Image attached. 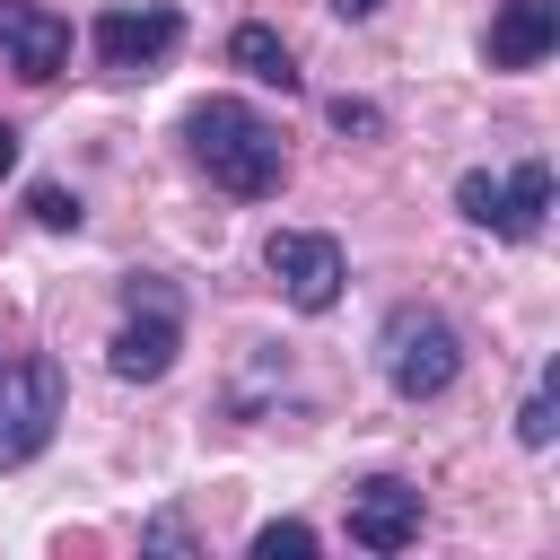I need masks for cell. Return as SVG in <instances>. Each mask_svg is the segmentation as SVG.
Wrapping results in <instances>:
<instances>
[{"instance_id": "obj_1", "label": "cell", "mask_w": 560, "mask_h": 560, "mask_svg": "<svg viewBox=\"0 0 560 560\" xmlns=\"http://www.w3.org/2000/svg\"><path fill=\"white\" fill-rule=\"evenodd\" d=\"M184 140H192V158L210 166V184L236 192V201H271V192L289 184V140H280V122H262L245 96H201V105L184 114Z\"/></svg>"}, {"instance_id": "obj_2", "label": "cell", "mask_w": 560, "mask_h": 560, "mask_svg": "<svg viewBox=\"0 0 560 560\" xmlns=\"http://www.w3.org/2000/svg\"><path fill=\"white\" fill-rule=\"evenodd\" d=\"M376 368H385V385H394L402 402H429V394L455 385L464 341H455V324H446L438 306H394V315L376 324Z\"/></svg>"}, {"instance_id": "obj_3", "label": "cell", "mask_w": 560, "mask_h": 560, "mask_svg": "<svg viewBox=\"0 0 560 560\" xmlns=\"http://www.w3.org/2000/svg\"><path fill=\"white\" fill-rule=\"evenodd\" d=\"M175 350H184L175 289H158V280H131V289H122V324H114V341H105V368H114L122 385H158V376L175 368Z\"/></svg>"}, {"instance_id": "obj_4", "label": "cell", "mask_w": 560, "mask_h": 560, "mask_svg": "<svg viewBox=\"0 0 560 560\" xmlns=\"http://www.w3.org/2000/svg\"><path fill=\"white\" fill-rule=\"evenodd\" d=\"M52 420H61V368H52V359L0 368V472L35 464V455L52 446Z\"/></svg>"}, {"instance_id": "obj_5", "label": "cell", "mask_w": 560, "mask_h": 560, "mask_svg": "<svg viewBox=\"0 0 560 560\" xmlns=\"http://www.w3.org/2000/svg\"><path fill=\"white\" fill-rule=\"evenodd\" d=\"M455 210H464L472 228H490V236H534L542 210H551V166H542V158H525L516 175L472 166V175H455Z\"/></svg>"}, {"instance_id": "obj_6", "label": "cell", "mask_w": 560, "mask_h": 560, "mask_svg": "<svg viewBox=\"0 0 560 560\" xmlns=\"http://www.w3.org/2000/svg\"><path fill=\"white\" fill-rule=\"evenodd\" d=\"M88 44H96V70L105 79H149L175 44H184V18L166 9V0H140V9H105L96 26H88Z\"/></svg>"}, {"instance_id": "obj_7", "label": "cell", "mask_w": 560, "mask_h": 560, "mask_svg": "<svg viewBox=\"0 0 560 560\" xmlns=\"http://www.w3.org/2000/svg\"><path fill=\"white\" fill-rule=\"evenodd\" d=\"M262 271L280 280V298L298 306V315H324L332 298H341V245L332 236H315V228H271V245H262Z\"/></svg>"}, {"instance_id": "obj_8", "label": "cell", "mask_w": 560, "mask_h": 560, "mask_svg": "<svg viewBox=\"0 0 560 560\" xmlns=\"http://www.w3.org/2000/svg\"><path fill=\"white\" fill-rule=\"evenodd\" d=\"M0 61L18 79H61L70 70V18L44 0H0Z\"/></svg>"}, {"instance_id": "obj_9", "label": "cell", "mask_w": 560, "mask_h": 560, "mask_svg": "<svg viewBox=\"0 0 560 560\" xmlns=\"http://www.w3.org/2000/svg\"><path fill=\"white\" fill-rule=\"evenodd\" d=\"M350 542H359V551H402V542H420V490L394 481V472L350 481Z\"/></svg>"}, {"instance_id": "obj_10", "label": "cell", "mask_w": 560, "mask_h": 560, "mask_svg": "<svg viewBox=\"0 0 560 560\" xmlns=\"http://www.w3.org/2000/svg\"><path fill=\"white\" fill-rule=\"evenodd\" d=\"M551 44H560V0H499L481 52H490V70H534Z\"/></svg>"}, {"instance_id": "obj_11", "label": "cell", "mask_w": 560, "mask_h": 560, "mask_svg": "<svg viewBox=\"0 0 560 560\" xmlns=\"http://www.w3.org/2000/svg\"><path fill=\"white\" fill-rule=\"evenodd\" d=\"M228 61H236L254 88H280V96L298 88V61H289V44H280L271 26H236V35H228Z\"/></svg>"}, {"instance_id": "obj_12", "label": "cell", "mask_w": 560, "mask_h": 560, "mask_svg": "<svg viewBox=\"0 0 560 560\" xmlns=\"http://www.w3.org/2000/svg\"><path fill=\"white\" fill-rule=\"evenodd\" d=\"M280 551H289V560H306V551H324V534H315V525H298V516H280V525H262V534H254V560H280Z\"/></svg>"}, {"instance_id": "obj_13", "label": "cell", "mask_w": 560, "mask_h": 560, "mask_svg": "<svg viewBox=\"0 0 560 560\" xmlns=\"http://www.w3.org/2000/svg\"><path fill=\"white\" fill-rule=\"evenodd\" d=\"M516 438H525V446H551V438H560V402H551V385H534V394H525Z\"/></svg>"}, {"instance_id": "obj_14", "label": "cell", "mask_w": 560, "mask_h": 560, "mask_svg": "<svg viewBox=\"0 0 560 560\" xmlns=\"http://www.w3.org/2000/svg\"><path fill=\"white\" fill-rule=\"evenodd\" d=\"M332 131H341V140H376V131H385V114H376L368 96H332Z\"/></svg>"}, {"instance_id": "obj_15", "label": "cell", "mask_w": 560, "mask_h": 560, "mask_svg": "<svg viewBox=\"0 0 560 560\" xmlns=\"http://www.w3.org/2000/svg\"><path fill=\"white\" fill-rule=\"evenodd\" d=\"M44 228H79V192H61V184H35V201H26Z\"/></svg>"}, {"instance_id": "obj_16", "label": "cell", "mask_w": 560, "mask_h": 560, "mask_svg": "<svg viewBox=\"0 0 560 560\" xmlns=\"http://www.w3.org/2000/svg\"><path fill=\"white\" fill-rule=\"evenodd\" d=\"M140 542H149V551H192V534H184V525H175V516H158V525H149V534H140Z\"/></svg>"}, {"instance_id": "obj_17", "label": "cell", "mask_w": 560, "mask_h": 560, "mask_svg": "<svg viewBox=\"0 0 560 560\" xmlns=\"http://www.w3.org/2000/svg\"><path fill=\"white\" fill-rule=\"evenodd\" d=\"M18 166V122H0V175Z\"/></svg>"}, {"instance_id": "obj_18", "label": "cell", "mask_w": 560, "mask_h": 560, "mask_svg": "<svg viewBox=\"0 0 560 560\" xmlns=\"http://www.w3.org/2000/svg\"><path fill=\"white\" fill-rule=\"evenodd\" d=\"M332 9H341V18H376V0H332Z\"/></svg>"}]
</instances>
